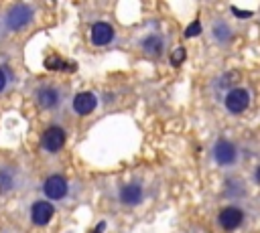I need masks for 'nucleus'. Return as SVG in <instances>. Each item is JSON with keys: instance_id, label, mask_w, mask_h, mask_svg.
<instances>
[{"instance_id": "nucleus-1", "label": "nucleus", "mask_w": 260, "mask_h": 233, "mask_svg": "<svg viewBox=\"0 0 260 233\" xmlns=\"http://www.w3.org/2000/svg\"><path fill=\"white\" fill-rule=\"evenodd\" d=\"M32 14H35V10H32L30 4H22V2L20 4H12L4 12L2 24H4L6 30H20V28H24V26L30 24Z\"/></svg>"}, {"instance_id": "nucleus-2", "label": "nucleus", "mask_w": 260, "mask_h": 233, "mask_svg": "<svg viewBox=\"0 0 260 233\" xmlns=\"http://www.w3.org/2000/svg\"><path fill=\"white\" fill-rule=\"evenodd\" d=\"M65 146V130L61 126H49L41 136V148L45 152H59Z\"/></svg>"}, {"instance_id": "nucleus-3", "label": "nucleus", "mask_w": 260, "mask_h": 233, "mask_svg": "<svg viewBox=\"0 0 260 233\" xmlns=\"http://www.w3.org/2000/svg\"><path fill=\"white\" fill-rule=\"evenodd\" d=\"M225 109L230 113H244L250 105V93L244 89V87H234L232 91L225 93Z\"/></svg>"}, {"instance_id": "nucleus-4", "label": "nucleus", "mask_w": 260, "mask_h": 233, "mask_svg": "<svg viewBox=\"0 0 260 233\" xmlns=\"http://www.w3.org/2000/svg\"><path fill=\"white\" fill-rule=\"evenodd\" d=\"M67 190H69L67 180H65V176H61V174H51V176H47V180L43 182V192H45V197L51 199V201H61V199L67 195Z\"/></svg>"}, {"instance_id": "nucleus-5", "label": "nucleus", "mask_w": 260, "mask_h": 233, "mask_svg": "<svg viewBox=\"0 0 260 233\" xmlns=\"http://www.w3.org/2000/svg\"><path fill=\"white\" fill-rule=\"evenodd\" d=\"M53 215H55V207H53L49 201H37V203H32V207H30V221H32V225H37V227L47 225V223L53 219Z\"/></svg>"}, {"instance_id": "nucleus-6", "label": "nucleus", "mask_w": 260, "mask_h": 233, "mask_svg": "<svg viewBox=\"0 0 260 233\" xmlns=\"http://www.w3.org/2000/svg\"><path fill=\"white\" fill-rule=\"evenodd\" d=\"M242 221H244V213H242V209H238V207H223V209L219 211V215H217V223H219V227H223L225 231L238 229V227L242 225Z\"/></svg>"}, {"instance_id": "nucleus-7", "label": "nucleus", "mask_w": 260, "mask_h": 233, "mask_svg": "<svg viewBox=\"0 0 260 233\" xmlns=\"http://www.w3.org/2000/svg\"><path fill=\"white\" fill-rule=\"evenodd\" d=\"M236 156H238V152H236V146L232 142H228V140H217L215 142V146H213V158H215L217 164L230 166V164L236 162Z\"/></svg>"}, {"instance_id": "nucleus-8", "label": "nucleus", "mask_w": 260, "mask_h": 233, "mask_svg": "<svg viewBox=\"0 0 260 233\" xmlns=\"http://www.w3.org/2000/svg\"><path fill=\"white\" fill-rule=\"evenodd\" d=\"M71 105H73V111H75V113H79V115H87V113H91V111L95 109V105H98V97H95L91 91H81V93H77V95L73 97Z\"/></svg>"}, {"instance_id": "nucleus-9", "label": "nucleus", "mask_w": 260, "mask_h": 233, "mask_svg": "<svg viewBox=\"0 0 260 233\" xmlns=\"http://www.w3.org/2000/svg\"><path fill=\"white\" fill-rule=\"evenodd\" d=\"M89 36H91V43H93L95 47H104V45H108V43L114 38V28H112L108 22H95V24L91 26Z\"/></svg>"}, {"instance_id": "nucleus-10", "label": "nucleus", "mask_w": 260, "mask_h": 233, "mask_svg": "<svg viewBox=\"0 0 260 233\" xmlns=\"http://www.w3.org/2000/svg\"><path fill=\"white\" fill-rule=\"evenodd\" d=\"M35 97H37V103L43 107V109H53L57 103H59V91L55 89V87H51V85H45V87H41V89H37V93H35Z\"/></svg>"}, {"instance_id": "nucleus-11", "label": "nucleus", "mask_w": 260, "mask_h": 233, "mask_svg": "<svg viewBox=\"0 0 260 233\" xmlns=\"http://www.w3.org/2000/svg\"><path fill=\"white\" fill-rule=\"evenodd\" d=\"M120 201L128 207H134L142 201V186L138 182H130L126 186L120 188Z\"/></svg>"}, {"instance_id": "nucleus-12", "label": "nucleus", "mask_w": 260, "mask_h": 233, "mask_svg": "<svg viewBox=\"0 0 260 233\" xmlns=\"http://www.w3.org/2000/svg\"><path fill=\"white\" fill-rule=\"evenodd\" d=\"M140 47H142V51H144L146 55L156 57V55H160V53H162L165 43H162V38H160L158 34H148L146 38H142V41H140Z\"/></svg>"}, {"instance_id": "nucleus-13", "label": "nucleus", "mask_w": 260, "mask_h": 233, "mask_svg": "<svg viewBox=\"0 0 260 233\" xmlns=\"http://www.w3.org/2000/svg\"><path fill=\"white\" fill-rule=\"evenodd\" d=\"M45 67L49 71H75V63H67V61H63L61 57H55V55L45 59Z\"/></svg>"}, {"instance_id": "nucleus-14", "label": "nucleus", "mask_w": 260, "mask_h": 233, "mask_svg": "<svg viewBox=\"0 0 260 233\" xmlns=\"http://www.w3.org/2000/svg\"><path fill=\"white\" fill-rule=\"evenodd\" d=\"M14 186V174L10 168H0V190H10Z\"/></svg>"}, {"instance_id": "nucleus-15", "label": "nucleus", "mask_w": 260, "mask_h": 233, "mask_svg": "<svg viewBox=\"0 0 260 233\" xmlns=\"http://www.w3.org/2000/svg\"><path fill=\"white\" fill-rule=\"evenodd\" d=\"M213 34H215L217 41H228L230 38V26L223 24V22H217L215 28H213Z\"/></svg>"}, {"instance_id": "nucleus-16", "label": "nucleus", "mask_w": 260, "mask_h": 233, "mask_svg": "<svg viewBox=\"0 0 260 233\" xmlns=\"http://www.w3.org/2000/svg\"><path fill=\"white\" fill-rule=\"evenodd\" d=\"M185 57H187V51L183 49V47H177L173 53H171V65H175V67H179L183 61H185Z\"/></svg>"}, {"instance_id": "nucleus-17", "label": "nucleus", "mask_w": 260, "mask_h": 233, "mask_svg": "<svg viewBox=\"0 0 260 233\" xmlns=\"http://www.w3.org/2000/svg\"><path fill=\"white\" fill-rule=\"evenodd\" d=\"M197 34H201V22H199V20H193V22L185 28V36L191 38V36H197Z\"/></svg>"}, {"instance_id": "nucleus-18", "label": "nucleus", "mask_w": 260, "mask_h": 233, "mask_svg": "<svg viewBox=\"0 0 260 233\" xmlns=\"http://www.w3.org/2000/svg\"><path fill=\"white\" fill-rule=\"evenodd\" d=\"M8 79H10L8 71H6L4 67H0V93L6 89V85H8Z\"/></svg>"}, {"instance_id": "nucleus-19", "label": "nucleus", "mask_w": 260, "mask_h": 233, "mask_svg": "<svg viewBox=\"0 0 260 233\" xmlns=\"http://www.w3.org/2000/svg\"><path fill=\"white\" fill-rule=\"evenodd\" d=\"M232 12H234L238 18H250V16H252V12H250V10H240L238 6H232Z\"/></svg>"}, {"instance_id": "nucleus-20", "label": "nucleus", "mask_w": 260, "mask_h": 233, "mask_svg": "<svg viewBox=\"0 0 260 233\" xmlns=\"http://www.w3.org/2000/svg\"><path fill=\"white\" fill-rule=\"evenodd\" d=\"M104 227H106V223L102 221V223H98V227H93V231H89V233H104Z\"/></svg>"}, {"instance_id": "nucleus-21", "label": "nucleus", "mask_w": 260, "mask_h": 233, "mask_svg": "<svg viewBox=\"0 0 260 233\" xmlns=\"http://www.w3.org/2000/svg\"><path fill=\"white\" fill-rule=\"evenodd\" d=\"M256 176H258V178H256V180H258V182H260V168H258V174H256Z\"/></svg>"}]
</instances>
